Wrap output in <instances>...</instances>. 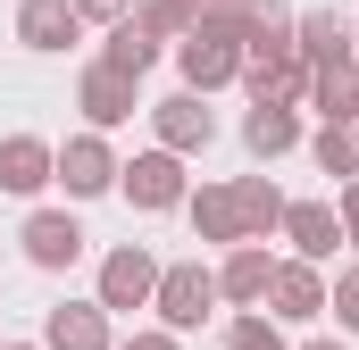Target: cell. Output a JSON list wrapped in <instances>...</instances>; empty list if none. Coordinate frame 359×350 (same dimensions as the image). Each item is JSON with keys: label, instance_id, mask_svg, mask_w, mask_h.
Here are the masks:
<instances>
[{"label": "cell", "instance_id": "1", "mask_svg": "<svg viewBox=\"0 0 359 350\" xmlns=\"http://www.w3.org/2000/svg\"><path fill=\"white\" fill-rule=\"evenodd\" d=\"M159 300H168V326H201V317H209V300H217V284H209L201 267H176Z\"/></svg>", "mask_w": 359, "mask_h": 350}, {"label": "cell", "instance_id": "2", "mask_svg": "<svg viewBox=\"0 0 359 350\" xmlns=\"http://www.w3.org/2000/svg\"><path fill=\"white\" fill-rule=\"evenodd\" d=\"M142 292H151V259H142V251H117V259L100 267V300H109V309H134Z\"/></svg>", "mask_w": 359, "mask_h": 350}, {"label": "cell", "instance_id": "3", "mask_svg": "<svg viewBox=\"0 0 359 350\" xmlns=\"http://www.w3.org/2000/svg\"><path fill=\"white\" fill-rule=\"evenodd\" d=\"M25 42H34V50L76 42V0H25Z\"/></svg>", "mask_w": 359, "mask_h": 350}, {"label": "cell", "instance_id": "4", "mask_svg": "<svg viewBox=\"0 0 359 350\" xmlns=\"http://www.w3.org/2000/svg\"><path fill=\"white\" fill-rule=\"evenodd\" d=\"M126 192H134L142 209H168L184 192V175H176V159H134V167H126Z\"/></svg>", "mask_w": 359, "mask_h": 350}, {"label": "cell", "instance_id": "5", "mask_svg": "<svg viewBox=\"0 0 359 350\" xmlns=\"http://www.w3.org/2000/svg\"><path fill=\"white\" fill-rule=\"evenodd\" d=\"M25 251H34L42 267H67L76 251H84V234H76L67 217H34V225H25Z\"/></svg>", "mask_w": 359, "mask_h": 350}, {"label": "cell", "instance_id": "6", "mask_svg": "<svg viewBox=\"0 0 359 350\" xmlns=\"http://www.w3.org/2000/svg\"><path fill=\"white\" fill-rule=\"evenodd\" d=\"M226 67H234V42H226V34H217V25H209V34H192V42H184V76H192V84H217V76H226Z\"/></svg>", "mask_w": 359, "mask_h": 350}, {"label": "cell", "instance_id": "7", "mask_svg": "<svg viewBox=\"0 0 359 350\" xmlns=\"http://www.w3.org/2000/svg\"><path fill=\"white\" fill-rule=\"evenodd\" d=\"M42 175H50V150L42 142H0V183L8 192H34Z\"/></svg>", "mask_w": 359, "mask_h": 350}, {"label": "cell", "instance_id": "8", "mask_svg": "<svg viewBox=\"0 0 359 350\" xmlns=\"http://www.w3.org/2000/svg\"><path fill=\"white\" fill-rule=\"evenodd\" d=\"M59 175H67V192H100V183H109V150H100V142H67V159H59Z\"/></svg>", "mask_w": 359, "mask_h": 350}, {"label": "cell", "instance_id": "9", "mask_svg": "<svg viewBox=\"0 0 359 350\" xmlns=\"http://www.w3.org/2000/svg\"><path fill=\"white\" fill-rule=\"evenodd\" d=\"M50 342L59 350H100V309H59L50 317Z\"/></svg>", "mask_w": 359, "mask_h": 350}, {"label": "cell", "instance_id": "10", "mask_svg": "<svg viewBox=\"0 0 359 350\" xmlns=\"http://www.w3.org/2000/svg\"><path fill=\"white\" fill-rule=\"evenodd\" d=\"M84 100H92V117H100V125H109V117H126V67H100V76L84 84Z\"/></svg>", "mask_w": 359, "mask_h": 350}, {"label": "cell", "instance_id": "11", "mask_svg": "<svg viewBox=\"0 0 359 350\" xmlns=\"http://www.w3.org/2000/svg\"><path fill=\"white\" fill-rule=\"evenodd\" d=\"M284 142H292V117H284L276 100H259V108H251V150H284Z\"/></svg>", "mask_w": 359, "mask_h": 350}, {"label": "cell", "instance_id": "12", "mask_svg": "<svg viewBox=\"0 0 359 350\" xmlns=\"http://www.w3.org/2000/svg\"><path fill=\"white\" fill-rule=\"evenodd\" d=\"M276 300H284V317H318V284H309L301 267H284V275H276Z\"/></svg>", "mask_w": 359, "mask_h": 350}, {"label": "cell", "instance_id": "13", "mask_svg": "<svg viewBox=\"0 0 359 350\" xmlns=\"http://www.w3.org/2000/svg\"><path fill=\"white\" fill-rule=\"evenodd\" d=\"M168 142H209V108H192V100H168Z\"/></svg>", "mask_w": 359, "mask_h": 350}, {"label": "cell", "instance_id": "14", "mask_svg": "<svg viewBox=\"0 0 359 350\" xmlns=\"http://www.w3.org/2000/svg\"><path fill=\"white\" fill-rule=\"evenodd\" d=\"M292 234H301V251H318V259L334 251V217H326V209H292Z\"/></svg>", "mask_w": 359, "mask_h": 350}, {"label": "cell", "instance_id": "15", "mask_svg": "<svg viewBox=\"0 0 359 350\" xmlns=\"http://www.w3.org/2000/svg\"><path fill=\"white\" fill-rule=\"evenodd\" d=\"M226 284H234V292H259V284H268V259H259V251H243V259H234V275H226Z\"/></svg>", "mask_w": 359, "mask_h": 350}, {"label": "cell", "instance_id": "16", "mask_svg": "<svg viewBox=\"0 0 359 350\" xmlns=\"http://www.w3.org/2000/svg\"><path fill=\"white\" fill-rule=\"evenodd\" d=\"M318 92H326L334 117H351V100H359V84H351V76H334V67H326V84H318Z\"/></svg>", "mask_w": 359, "mask_h": 350}, {"label": "cell", "instance_id": "17", "mask_svg": "<svg viewBox=\"0 0 359 350\" xmlns=\"http://www.w3.org/2000/svg\"><path fill=\"white\" fill-rule=\"evenodd\" d=\"M318 159H326V167H359V142H351V134H326Z\"/></svg>", "mask_w": 359, "mask_h": 350}, {"label": "cell", "instance_id": "18", "mask_svg": "<svg viewBox=\"0 0 359 350\" xmlns=\"http://www.w3.org/2000/svg\"><path fill=\"white\" fill-rule=\"evenodd\" d=\"M234 350H284V342H276L268 326H243V334H234Z\"/></svg>", "mask_w": 359, "mask_h": 350}, {"label": "cell", "instance_id": "19", "mask_svg": "<svg viewBox=\"0 0 359 350\" xmlns=\"http://www.w3.org/2000/svg\"><path fill=\"white\" fill-rule=\"evenodd\" d=\"M343 326H359V275L343 284Z\"/></svg>", "mask_w": 359, "mask_h": 350}, {"label": "cell", "instance_id": "20", "mask_svg": "<svg viewBox=\"0 0 359 350\" xmlns=\"http://www.w3.org/2000/svg\"><path fill=\"white\" fill-rule=\"evenodd\" d=\"M84 8H92V17H109V8H117V0H76V17H84Z\"/></svg>", "mask_w": 359, "mask_h": 350}, {"label": "cell", "instance_id": "21", "mask_svg": "<svg viewBox=\"0 0 359 350\" xmlns=\"http://www.w3.org/2000/svg\"><path fill=\"white\" fill-rule=\"evenodd\" d=\"M126 350H176V342H159V334H142V342H126Z\"/></svg>", "mask_w": 359, "mask_h": 350}, {"label": "cell", "instance_id": "22", "mask_svg": "<svg viewBox=\"0 0 359 350\" xmlns=\"http://www.w3.org/2000/svg\"><path fill=\"white\" fill-rule=\"evenodd\" d=\"M318 350H334V342H318Z\"/></svg>", "mask_w": 359, "mask_h": 350}]
</instances>
